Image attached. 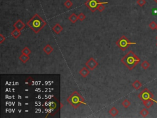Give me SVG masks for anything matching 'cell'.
Masks as SVG:
<instances>
[{"instance_id":"obj_7","label":"cell","mask_w":157,"mask_h":118,"mask_svg":"<svg viewBox=\"0 0 157 118\" xmlns=\"http://www.w3.org/2000/svg\"><path fill=\"white\" fill-rule=\"evenodd\" d=\"M85 65V67H87L90 71H93L97 67L99 64L95 58L91 57L87 61Z\"/></svg>"},{"instance_id":"obj_27","label":"cell","mask_w":157,"mask_h":118,"mask_svg":"<svg viewBox=\"0 0 157 118\" xmlns=\"http://www.w3.org/2000/svg\"><path fill=\"white\" fill-rule=\"evenodd\" d=\"M105 9H106V7H105L104 5H103V4H101V5H99V6L98 7L97 10H98L99 12H102L104 11V10H105Z\"/></svg>"},{"instance_id":"obj_3","label":"cell","mask_w":157,"mask_h":118,"mask_svg":"<svg viewBox=\"0 0 157 118\" xmlns=\"http://www.w3.org/2000/svg\"><path fill=\"white\" fill-rule=\"evenodd\" d=\"M66 100H67L68 103H69L71 105L74 109H77L82 104H83L85 105H87V103L85 100L84 98L77 91H75L73 92L71 95L69 97H68Z\"/></svg>"},{"instance_id":"obj_11","label":"cell","mask_w":157,"mask_h":118,"mask_svg":"<svg viewBox=\"0 0 157 118\" xmlns=\"http://www.w3.org/2000/svg\"><path fill=\"white\" fill-rule=\"evenodd\" d=\"M53 51H54V49H53L52 47L51 46V45H50V44H47L44 48H43V51H44L45 54H47V55L50 54Z\"/></svg>"},{"instance_id":"obj_13","label":"cell","mask_w":157,"mask_h":118,"mask_svg":"<svg viewBox=\"0 0 157 118\" xmlns=\"http://www.w3.org/2000/svg\"><path fill=\"white\" fill-rule=\"evenodd\" d=\"M10 35H11L13 37L14 39H17V38L21 35L20 31H19V30L16 29V28H15L12 31H11V33H10Z\"/></svg>"},{"instance_id":"obj_25","label":"cell","mask_w":157,"mask_h":118,"mask_svg":"<svg viewBox=\"0 0 157 118\" xmlns=\"http://www.w3.org/2000/svg\"><path fill=\"white\" fill-rule=\"evenodd\" d=\"M148 26H149V28H151V29L153 30H154L157 29V24L154 22V21H152V22L148 25Z\"/></svg>"},{"instance_id":"obj_22","label":"cell","mask_w":157,"mask_h":118,"mask_svg":"<svg viewBox=\"0 0 157 118\" xmlns=\"http://www.w3.org/2000/svg\"><path fill=\"white\" fill-rule=\"evenodd\" d=\"M148 114H149V112H148V110H147V109H146V108H144V109H142L140 111V114H141L143 118L147 117V116L148 115Z\"/></svg>"},{"instance_id":"obj_28","label":"cell","mask_w":157,"mask_h":118,"mask_svg":"<svg viewBox=\"0 0 157 118\" xmlns=\"http://www.w3.org/2000/svg\"><path fill=\"white\" fill-rule=\"evenodd\" d=\"M6 40V38L2 34H0V44H2Z\"/></svg>"},{"instance_id":"obj_14","label":"cell","mask_w":157,"mask_h":118,"mask_svg":"<svg viewBox=\"0 0 157 118\" xmlns=\"http://www.w3.org/2000/svg\"><path fill=\"white\" fill-rule=\"evenodd\" d=\"M78 20V15L76 14L75 13H73L71 14L69 17V21L73 23H75L77 22Z\"/></svg>"},{"instance_id":"obj_32","label":"cell","mask_w":157,"mask_h":118,"mask_svg":"<svg viewBox=\"0 0 157 118\" xmlns=\"http://www.w3.org/2000/svg\"></svg>"},{"instance_id":"obj_15","label":"cell","mask_w":157,"mask_h":118,"mask_svg":"<svg viewBox=\"0 0 157 118\" xmlns=\"http://www.w3.org/2000/svg\"><path fill=\"white\" fill-rule=\"evenodd\" d=\"M153 102H153L152 100L148 99L147 100L143 101V105L147 108H151L153 106Z\"/></svg>"},{"instance_id":"obj_26","label":"cell","mask_w":157,"mask_h":118,"mask_svg":"<svg viewBox=\"0 0 157 118\" xmlns=\"http://www.w3.org/2000/svg\"><path fill=\"white\" fill-rule=\"evenodd\" d=\"M137 4L141 7H142L146 4V0H137Z\"/></svg>"},{"instance_id":"obj_30","label":"cell","mask_w":157,"mask_h":118,"mask_svg":"<svg viewBox=\"0 0 157 118\" xmlns=\"http://www.w3.org/2000/svg\"><path fill=\"white\" fill-rule=\"evenodd\" d=\"M156 39H157V36L156 37Z\"/></svg>"},{"instance_id":"obj_21","label":"cell","mask_w":157,"mask_h":118,"mask_svg":"<svg viewBox=\"0 0 157 118\" xmlns=\"http://www.w3.org/2000/svg\"><path fill=\"white\" fill-rule=\"evenodd\" d=\"M33 82H34L33 79H32V77H28V78L26 79V80H25V84L28 86H32V85L33 84Z\"/></svg>"},{"instance_id":"obj_2","label":"cell","mask_w":157,"mask_h":118,"mask_svg":"<svg viewBox=\"0 0 157 118\" xmlns=\"http://www.w3.org/2000/svg\"><path fill=\"white\" fill-rule=\"evenodd\" d=\"M121 62L129 70H132L141 62V58L137 57L132 51H130L121 59Z\"/></svg>"},{"instance_id":"obj_5","label":"cell","mask_w":157,"mask_h":118,"mask_svg":"<svg viewBox=\"0 0 157 118\" xmlns=\"http://www.w3.org/2000/svg\"><path fill=\"white\" fill-rule=\"evenodd\" d=\"M108 2H103L100 1L99 0H87L85 3V6L88 7L92 12L94 13L98 9V7L99 5L103 4V5H106L108 4Z\"/></svg>"},{"instance_id":"obj_24","label":"cell","mask_w":157,"mask_h":118,"mask_svg":"<svg viewBox=\"0 0 157 118\" xmlns=\"http://www.w3.org/2000/svg\"><path fill=\"white\" fill-rule=\"evenodd\" d=\"M78 19L80 22H82V21H83L85 19H86V15L82 13V12H80V13L78 15Z\"/></svg>"},{"instance_id":"obj_8","label":"cell","mask_w":157,"mask_h":118,"mask_svg":"<svg viewBox=\"0 0 157 118\" xmlns=\"http://www.w3.org/2000/svg\"><path fill=\"white\" fill-rule=\"evenodd\" d=\"M25 24L22 22V20H18L17 22H15L14 23L13 26L14 27V28H16V29L19 30V31H22L23 28H25Z\"/></svg>"},{"instance_id":"obj_18","label":"cell","mask_w":157,"mask_h":118,"mask_svg":"<svg viewBox=\"0 0 157 118\" xmlns=\"http://www.w3.org/2000/svg\"><path fill=\"white\" fill-rule=\"evenodd\" d=\"M21 52H22V54H25V55L29 56V54L31 53V50L28 48V47H24V48L22 50Z\"/></svg>"},{"instance_id":"obj_4","label":"cell","mask_w":157,"mask_h":118,"mask_svg":"<svg viewBox=\"0 0 157 118\" xmlns=\"http://www.w3.org/2000/svg\"><path fill=\"white\" fill-rule=\"evenodd\" d=\"M115 43H116V45L123 51H125L129 46L136 44V42H131L125 35H123L122 36H121L116 41Z\"/></svg>"},{"instance_id":"obj_16","label":"cell","mask_w":157,"mask_h":118,"mask_svg":"<svg viewBox=\"0 0 157 118\" xmlns=\"http://www.w3.org/2000/svg\"><path fill=\"white\" fill-rule=\"evenodd\" d=\"M142 83H141L139 81L137 80V79L132 84V87L134 88V89H136V90H138V89H139L140 88L142 87Z\"/></svg>"},{"instance_id":"obj_20","label":"cell","mask_w":157,"mask_h":118,"mask_svg":"<svg viewBox=\"0 0 157 118\" xmlns=\"http://www.w3.org/2000/svg\"><path fill=\"white\" fill-rule=\"evenodd\" d=\"M131 102H129L128 99H125L123 102L122 103V105L123 107L125 108H128V107L131 105Z\"/></svg>"},{"instance_id":"obj_19","label":"cell","mask_w":157,"mask_h":118,"mask_svg":"<svg viewBox=\"0 0 157 118\" xmlns=\"http://www.w3.org/2000/svg\"><path fill=\"white\" fill-rule=\"evenodd\" d=\"M150 64L147 61V60H144V61L141 63V67L143 69H144V70H147V69H148V68L150 67Z\"/></svg>"},{"instance_id":"obj_9","label":"cell","mask_w":157,"mask_h":118,"mask_svg":"<svg viewBox=\"0 0 157 118\" xmlns=\"http://www.w3.org/2000/svg\"><path fill=\"white\" fill-rule=\"evenodd\" d=\"M63 30V26L61 25H60L59 23L55 24L52 28V31L57 35H59Z\"/></svg>"},{"instance_id":"obj_12","label":"cell","mask_w":157,"mask_h":118,"mask_svg":"<svg viewBox=\"0 0 157 118\" xmlns=\"http://www.w3.org/2000/svg\"><path fill=\"white\" fill-rule=\"evenodd\" d=\"M118 113H119V111L117 109L116 107H112L109 111V114L112 117H115L118 114Z\"/></svg>"},{"instance_id":"obj_31","label":"cell","mask_w":157,"mask_h":118,"mask_svg":"<svg viewBox=\"0 0 157 118\" xmlns=\"http://www.w3.org/2000/svg\"><path fill=\"white\" fill-rule=\"evenodd\" d=\"M156 30H157V29H156Z\"/></svg>"},{"instance_id":"obj_23","label":"cell","mask_w":157,"mask_h":118,"mask_svg":"<svg viewBox=\"0 0 157 118\" xmlns=\"http://www.w3.org/2000/svg\"><path fill=\"white\" fill-rule=\"evenodd\" d=\"M64 5L67 9H70L73 6V3L71 0H66L64 3Z\"/></svg>"},{"instance_id":"obj_29","label":"cell","mask_w":157,"mask_h":118,"mask_svg":"<svg viewBox=\"0 0 157 118\" xmlns=\"http://www.w3.org/2000/svg\"><path fill=\"white\" fill-rule=\"evenodd\" d=\"M153 1H154L155 2V3H157V0H153Z\"/></svg>"},{"instance_id":"obj_1","label":"cell","mask_w":157,"mask_h":118,"mask_svg":"<svg viewBox=\"0 0 157 118\" xmlns=\"http://www.w3.org/2000/svg\"><path fill=\"white\" fill-rule=\"evenodd\" d=\"M26 24L35 33H38L47 25V22L38 14H35Z\"/></svg>"},{"instance_id":"obj_17","label":"cell","mask_w":157,"mask_h":118,"mask_svg":"<svg viewBox=\"0 0 157 118\" xmlns=\"http://www.w3.org/2000/svg\"><path fill=\"white\" fill-rule=\"evenodd\" d=\"M19 59H20V60L22 63H26L29 60V56H27V55H25V54H22V55L20 56V57H19Z\"/></svg>"},{"instance_id":"obj_10","label":"cell","mask_w":157,"mask_h":118,"mask_svg":"<svg viewBox=\"0 0 157 118\" xmlns=\"http://www.w3.org/2000/svg\"><path fill=\"white\" fill-rule=\"evenodd\" d=\"M78 73H79V74H80L82 77L85 78V77H87L88 76V74H90V70H89L87 67H85L82 68L79 71Z\"/></svg>"},{"instance_id":"obj_6","label":"cell","mask_w":157,"mask_h":118,"mask_svg":"<svg viewBox=\"0 0 157 118\" xmlns=\"http://www.w3.org/2000/svg\"><path fill=\"white\" fill-rule=\"evenodd\" d=\"M153 97H154L153 94L147 88H145L142 92H141L139 93L138 95V98L141 101H142V102L144 100L150 99L152 100L155 103H157V101L155 100V99H153Z\"/></svg>"}]
</instances>
